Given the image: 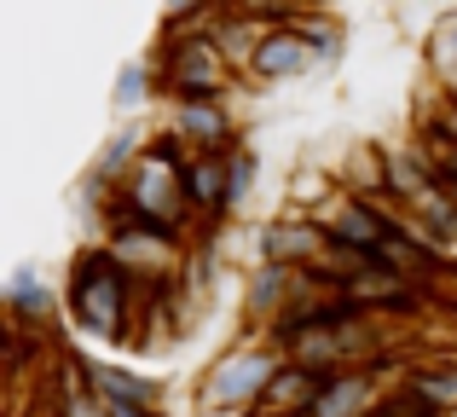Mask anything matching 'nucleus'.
Here are the masks:
<instances>
[{"mask_svg": "<svg viewBox=\"0 0 457 417\" xmlns=\"http://www.w3.org/2000/svg\"><path fill=\"white\" fill-rule=\"evenodd\" d=\"M64 307H70V319L81 325V337H93V342H122V348H134L139 284L128 279L122 267H116L104 244H99V249H81V255L70 261Z\"/></svg>", "mask_w": 457, "mask_h": 417, "instance_id": "1", "label": "nucleus"}, {"mask_svg": "<svg viewBox=\"0 0 457 417\" xmlns=\"http://www.w3.org/2000/svg\"><path fill=\"white\" fill-rule=\"evenodd\" d=\"M278 371H284V348L278 342H237L232 354H220V360L203 371L197 406L214 412V417H249Z\"/></svg>", "mask_w": 457, "mask_h": 417, "instance_id": "2", "label": "nucleus"}, {"mask_svg": "<svg viewBox=\"0 0 457 417\" xmlns=\"http://www.w3.org/2000/svg\"><path fill=\"white\" fill-rule=\"evenodd\" d=\"M168 134H174L186 151H197V157H209V151H237V116H232L226 99L168 104Z\"/></svg>", "mask_w": 457, "mask_h": 417, "instance_id": "3", "label": "nucleus"}, {"mask_svg": "<svg viewBox=\"0 0 457 417\" xmlns=\"http://www.w3.org/2000/svg\"><path fill=\"white\" fill-rule=\"evenodd\" d=\"M261 261H272V267H290V272H312L319 267V255L330 249V238H324V226L312 221V214H284V221L261 226Z\"/></svg>", "mask_w": 457, "mask_h": 417, "instance_id": "4", "label": "nucleus"}, {"mask_svg": "<svg viewBox=\"0 0 457 417\" xmlns=\"http://www.w3.org/2000/svg\"><path fill=\"white\" fill-rule=\"evenodd\" d=\"M312 64H319V53L307 46V35L295 29V23H284V29H267V41H261V53H255V64H249V76L278 88V81H302Z\"/></svg>", "mask_w": 457, "mask_h": 417, "instance_id": "5", "label": "nucleus"}, {"mask_svg": "<svg viewBox=\"0 0 457 417\" xmlns=\"http://www.w3.org/2000/svg\"><path fill=\"white\" fill-rule=\"evenodd\" d=\"M186 197H191V214H197V221H220V214H232V151L191 157Z\"/></svg>", "mask_w": 457, "mask_h": 417, "instance_id": "6", "label": "nucleus"}, {"mask_svg": "<svg viewBox=\"0 0 457 417\" xmlns=\"http://www.w3.org/2000/svg\"><path fill=\"white\" fill-rule=\"evenodd\" d=\"M302 296V272L290 267H272V261H261L255 272H249V296H244V313L249 325H278L284 313H290V302Z\"/></svg>", "mask_w": 457, "mask_h": 417, "instance_id": "7", "label": "nucleus"}, {"mask_svg": "<svg viewBox=\"0 0 457 417\" xmlns=\"http://www.w3.org/2000/svg\"><path fill=\"white\" fill-rule=\"evenodd\" d=\"M324 383H330V377H319V371H307V365L284 360V371L267 383V395H261V406L249 412V417H312Z\"/></svg>", "mask_w": 457, "mask_h": 417, "instance_id": "8", "label": "nucleus"}, {"mask_svg": "<svg viewBox=\"0 0 457 417\" xmlns=\"http://www.w3.org/2000/svg\"><path fill=\"white\" fill-rule=\"evenodd\" d=\"M400 388H405V395H411L423 412L452 417V412H457V360H423V365H411Z\"/></svg>", "mask_w": 457, "mask_h": 417, "instance_id": "9", "label": "nucleus"}, {"mask_svg": "<svg viewBox=\"0 0 457 417\" xmlns=\"http://www.w3.org/2000/svg\"><path fill=\"white\" fill-rule=\"evenodd\" d=\"M87 388L104 406H156V383H145L139 371L111 365V360H87Z\"/></svg>", "mask_w": 457, "mask_h": 417, "instance_id": "10", "label": "nucleus"}, {"mask_svg": "<svg viewBox=\"0 0 457 417\" xmlns=\"http://www.w3.org/2000/svg\"><path fill=\"white\" fill-rule=\"evenodd\" d=\"M6 307H12V319L18 325H46L53 319V307H58V296H53V284L41 279V267H12V279H6Z\"/></svg>", "mask_w": 457, "mask_h": 417, "instance_id": "11", "label": "nucleus"}, {"mask_svg": "<svg viewBox=\"0 0 457 417\" xmlns=\"http://www.w3.org/2000/svg\"><path fill=\"white\" fill-rule=\"evenodd\" d=\"M151 88H156V70H151V58H134V64H122V76H116V93H111L116 116H134V111H145Z\"/></svg>", "mask_w": 457, "mask_h": 417, "instance_id": "12", "label": "nucleus"}, {"mask_svg": "<svg viewBox=\"0 0 457 417\" xmlns=\"http://www.w3.org/2000/svg\"><path fill=\"white\" fill-rule=\"evenodd\" d=\"M295 29L307 35V46L319 53V64H336V58H342V29H336L330 18H295Z\"/></svg>", "mask_w": 457, "mask_h": 417, "instance_id": "13", "label": "nucleus"}, {"mask_svg": "<svg viewBox=\"0 0 457 417\" xmlns=\"http://www.w3.org/2000/svg\"><path fill=\"white\" fill-rule=\"evenodd\" d=\"M457 64V12H446V18L435 23V35H428V70H452Z\"/></svg>", "mask_w": 457, "mask_h": 417, "instance_id": "14", "label": "nucleus"}, {"mask_svg": "<svg viewBox=\"0 0 457 417\" xmlns=\"http://www.w3.org/2000/svg\"><path fill=\"white\" fill-rule=\"evenodd\" d=\"M255 174H261V157L249 146H237L232 151V214L249 204V192H255Z\"/></svg>", "mask_w": 457, "mask_h": 417, "instance_id": "15", "label": "nucleus"}, {"mask_svg": "<svg viewBox=\"0 0 457 417\" xmlns=\"http://www.w3.org/2000/svg\"><path fill=\"white\" fill-rule=\"evenodd\" d=\"M417 134H435V139H446V146H457V99H446V93H440L435 111L417 122Z\"/></svg>", "mask_w": 457, "mask_h": 417, "instance_id": "16", "label": "nucleus"}, {"mask_svg": "<svg viewBox=\"0 0 457 417\" xmlns=\"http://www.w3.org/2000/svg\"><path fill=\"white\" fill-rule=\"evenodd\" d=\"M53 417H111V406H104L99 395H81V400H70V406H58Z\"/></svg>", "mask_w": 457, "mask_h": 417, "instance_id": "17", "label": "nucleus"}]
</instances>
